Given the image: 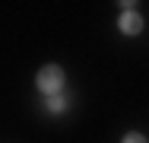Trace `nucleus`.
<instances>
[{"label":"nucleus","mask_w":149,"mask_h":143,"mask_svg":"<svg viewBox=\"0 0 149 143\" xmlns=\"http://www.w3.org/2000/svg\"><path fill=\"white\" fill-rule=\"evenodd\" d=\"M118 29L124 35H140V32H143V16H140L136 10H124L120 19H118Z\"/></svg>","instance_id":"2"},{"label":"nucleus","mask_w":149,"mask_h":143,"mask_svg":"<svg viewBox=\"0 0 149 143\" xmlns=\"http://www.w3.org/2000/svg\"><path fill=\"white\" fill-rule=\"evenodd\" d=\"M120 143H146V140H143V134H127Z\"/></svg>","instance_id":"4"},{"label":"nucleus","mask_w":149,"mask_h":143,"mask_svg":"<svg viewBox=\"0 0 149 143\" xmlns=\"http://www.w3.org/2000/svg\"><path fill=\"white\" fill-rule=\"evenodd\" d=\"M45 108H48L51 114H60L63 108H67V99H63V95H48V99H45Z\"/></svg>","instance_id":"3"},{"label":"nucleus","mask_w":149,"mask_h":143,"mask_svg":"<svg viewBox=\"0 0 149 143\" xmlns=\"http://www.w3.org/2000/svg\"><path fill=\"white\" fill-rule=\"evenodd\" d=\"M35 83H38V89L45 95H60V89H63V70H60L57 64H48V67L38 70Z\"/></svg>","instance_id":"1"}]
</instances>
